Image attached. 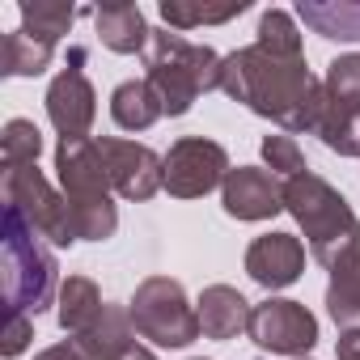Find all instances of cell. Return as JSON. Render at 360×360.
I'll return each mask as SVG.
<instances>
[{"label":"cell","instance_id":"obj_1","mask_svg":"<svg viewBox=\"0 0 360 360\" xmlns=\"http://www.w3.org/2000/svg\"><path fill=\"white\" fill-rule=\"evenodd\" d=\"M221 89L233 102H242L246 110L280 123V131H288V136L314 131L318 115H322V81L309 72L305 56L301 60L271 56L259 43L225 56Z\"/></svg>","mask_w":360,"mask_h":360},{"label":"cell","instance_id":"obj_2","mask_svg":"<svg viewBox=\"0 0 360 360\" xmlns=\"http://www.w3.org/2000/svg\"><path fill=\"white\" fill-rule=\"evenodd\" d=\"M284 212H292V221L301 225V233L309 242V255L326 271L339 267L343 259L360 255V217L314 169L284 183Z\"/></svg>","mask_w":360,"mask_h":360},{"label":"cell","instance_id":"obj_3","mask_svg":"<svg viewBox=\"0 0 360 360\" xmlns=\"http://www.w3.org/2000/svg\"><path fill=\"white\" fill-rule=\"evenodd\" d=\"M221 64L225 56H217L208 43H191L178 30H153L144 51V81L157 89L161 110L178 119L195 106L200 94L221 89Z\"/></svg>","mask_w":360,"mask_h":360},{"label":"cell","instance_id":"obj_4","mask_svg":"<svg viewBox=\"0 0 360 360\" xmlns=\"http://www.w3.org/2000/svg\"><path fill=\"white\" fill-rule=\"evenodd\" d=\"M60 288V267L51 246L22 221V212L5 208V238H0V292L9 314H43Z\"/></svg>","mask_w":360,"mask_h":360},{"label":"cell","instance_id":"obj_5","mask_svg":"<svg viewBox=\"0 0 360 360\" xmlns=\"http://www.w3.org/2000/svg\"><path fill=\"white\" fill-rule=\"evenodd\" d=\"M131 326L140 339L157 343V347H187L204 335L200 326V309L187 301V288L169 280V276H148L136 284L131 301H127Z\"/></svg>","mask_w":360,"mask_h":360},{"label":"cell","instance_id":"obj_6","mask_svg":"<svg viewBox=\"0 0 360 360\" xmlns=\"http://www.w3.org/2000/svg\"><path fill=\"white\" fill-rule=\"evenodd\" d=\"M5 208L22 212V221L51 246H72L77 238V221H72V204L64 191H56L47 183V174L39 165H22V169H5Z\"/></svg>","mask_w":360,"mask_h":360},{"label":"cell","instance_id":"obj_7","mask_svg":"<svg viewBox=\"0 0 360 360\" xmlns=\"http://www.w3.org/2000/svg\"><path fill=\"white\" fill-rule=\"evenodd\" d=\"M229 169L233 165H229L225 144H217L208 136H183L165 153V191L174 200H200V195L225 187Z\"/></svg>","mask_w":360,"mask_h":360},{"label":"cell","instance_id":"obj_8","mask_svg":"<svg viewBox=\"0 0 360 360\" xmlns=\"http://www.w3.org/2000/svg\"><path fill=\"white\" fill-rule=\"evenodd\" d=\"M246 335H250L263 352H276V356H292V360H301V356L314 352V343H318V318H314L301 301L267 297L263 305L250 309V326H246Z\"/></svg>","mask_w":360,"mask_h":360},{"label":"cell","instance_id":"obj_9","mask_svg":"<svg viewBox=\"0 0 360 360\" xmlns=\"http://www.w3.org/2000/svg\"><path fill=\"white\" fill-rule=\"evenodd\" d=\"M81 64H85V51L72 47L68 68L56 72V81L47 85V119L60 131V140H85L94 131V119H98V94H94Z\"/></svg>","mask_w":360,"mask_h":360},{"label":"cell","instance_id":"obj_10","mask_svg":"<svg viewBox=\"0 0 360 360\" xmlns=\"http://www.w3.org/2000/svg\"><path fill=\"white\" fill-rule=\"evenodd\" d=\"M98 148H102V161L110 174V187L123 200L144 204L157 191H165V157H157L148 144H136L123 136H98Z\"/></svg>","mask_w":360,"mask_h":360},{"label":"cell","instance_id":"obj_11","mask_svg":"<svg viewBox=\"0 0 360 360\" xmlns=\"http://www.w3.org/2000/svg\"><path fill=\"white\" fill-rule=\"evenodd\" d=\"M56 174H60V187L68 195L72 208H85V204H106L110 200V174H106V161H102V148L98 140H60L56 148Z\"/></svg>","mask_w":360,"mask_h":360},{"label":"cell","instance_id":"obj_12","mask_svg":"<svg viewBox=\"0 0 360 360\" xmlns=\"http://www.w3.org/2000/svg\"><path fill=\"white\" fill-rule=\"evenodd\" d=\"M221 204L233 221H271L276 212H284V183L271 169L238 165L221 187Z\"/></svg>","mask_w":360,"mask_h":360},{"label":"cell","instance_id":"obj_13","mask_svg":"<svg viewBox=\"0 0 360 360\" xmlns=\"http://www.w3.org/2000/svg\"><path fill=\"white\" fill-rule=\"evenodd\" d=\"M305 271V242L297 233H263L246 246V276L267 292L297 284Z\"/></svg>","mask_w":360,"mask_h":360},{"label":"cell","instance_id":"obj_14","mask_svg":"<svg viewBox=\"0 0 360 360\" xmlns=\"http://www.w3.org/2000/svg\"><path fill=\"white\" fill-rule=\"evenodd\" d=\"M94 26H98L102 47H110L115 56L148 51L153 30H148L140 5H131V0H110V5H98V9H94Z\"/></svg>","mask_w":360,"mask_h":360},{"label":"cell","instance_id":"obj_15","mask_svg":"<svg viewBox=\"0 0 360 360\" xmlns=\"http://www.w3.org/2000/svg\"><path fill=\"white\" fill-rule=\"evenodd\" d=\"M200 309V326H204V339H233L250 326V301L233 288V284H208L195 301Z\"/></svg>","mask_w":360,"mask_h":360},{"label":"cell","instance_id":"obj_16","mask_svg":"<svg viewBox=\"0 0 360 360\" xmlns=\"http://www.w3.org/2000/svg\"><path fill=\"white\" fill-rule=\"evenodd\" d=\"M102 309H106V301H102V288L89 280V276H68L64 284H60V297H56V318H60V326L77 339V335H85L98 318H102Z\"/></svg>","mask_w":360,"mask_h":360},{"label":"cell","instance_id":"obj_17","mask_svg":"<svg viewBox=\"0 0 360 360\" xmlns=\"http://www.w3.org/2000/svg\"><path fill=\"white\" fill-rule=\"evenodd\" d=\"M297 18L322 39L360 43V0H301Z\"/></svg>","mask_w":360,"mask_h":360},{"label":"cell","instance_id":"obj_18","mask_svg":"<svg viewBox=\"0 0 360 360\" xmlns=\"http://www.w3.org/2000/svg\"><path fill=\"white\" fill-rule=\"evenodd\" d=\"M72 343H77L89 360H115L123 347H131V343H136L131 314H127L123 305H106V309H102V318H98L85 335H77Z\"/></svg>","mask_w":360,"mask_h":360},{"label":"cell","instance_id":"obj_19","mask_svg":"<svg viewBox=\"0 0 360 360\" xmlns=\"http://www.w3.org/2000/svg\"><path fill=\"white\" fill-rule=\"evenodd\" d=\"M161 98L148 81H123L115 94H110V119L123 127V131H148L157 119H161Z\"/></svg>","mask_w":360,"mask_h":360},{"label":"cell","instance_id":"obj_20","mask_svg":"<svg viewBox=\"0 0 360 360\" xmlns=\"http://www.w3.org/2000/svg\"><path fill=\"white\" fill-rule=\"evenodd\" d=\"M326 314L335 318L339 330H360V255H352L339 267H330Z\"/></svg>","mask_w":360,"mask_h":360},{"label":"cell","instance_id":"obj_21","mask_svg":"<svg viewBox=\"0 0 360 360\" xmlns=\"http://www.w3.org/2000/svg\"><path fill=\"white\" fill-rule=\"evenodd\" d=\"M314 136L339 157H360V106H343L322 94V115H318Z\"/></svg>","mask_w":360,"mask_h":360},{"label":"cell","instance_id":"obj_22","mask_svg":"<svg viewBox=\"0 0 360 360\" xmlns=\"http://www.w3.org/2000/svg\"><path fill=\"white\" fill-rule=\"evenodd\" d=\"M22 30L30 34V39H39V43H60L68 30H72V22L85 13V9H77V5H60V0H22Z\"/></svg>","mask_w":360,"mask_h":360},{"label":"cell","instance_id":"obj_23","mask_svg":"<svg viewBox=\"0 0 360 360\" xmlns=\"http://www.w3.org/2000/svg\"><path fill=\"white\" fill-rule=\"evenodd\" d=\"M51 60H56V47L30 39L26 30H13L0 43V72L5 77H43L51 68Z\"/></svg>","mask_w":360,"mask_h":360},{"label":"cell","instance_id":"obj_24","mask_svg":"<svg viewBox=\"0 0 360 360\" xmlns=\"http://www.w3.org/2000/svg\"><path fill=\"white\" fill-rule=\"evenodd\" d=\"M246 0H233V5H187V0H161V22L165 30H195V26H225L238 13H246Z\"/></svg>","mask_w":360,"mask_h":360},{"label":"cell","instance_id":"obj_25","mask_svg":"<svg viewBox=\"0 0 360 360\" xmlns=\"http://www.w3.org/2000/svg\"><path fill=\"white\" fill-rule=\"evenodd\" d=\"M43 153V131L30 119H9L0 131V161L5 169H22V165H39Z\"/></svg>","mask_w":360,"mask_h":360},{"label":"cell","instance_id":"obj_26","mask_svg":"<svg viewBox=\"0 0 360 360\" xmlns=\"http://www.w3.org/2000/svg\"><path fill=\"white\" fill-rule=\"evenodd\" d=\"M259 47L271 51V56L301 60V30H297V18L284 13V9H267V13L259 18Z\"/></svg>","mask_w":360,"mask_h":360},{"label":"cell","instance_id":"obj_27","mask_svg":"<svg viewBox=\"0 0 360 360\" xmlns=\"http://www.w3.org/2000/svg\"><path fill=\"white\" fill-rule=\"evenodd\" d=\"M322 94H326L330 102L360 106V51H352V56H339V60H330V64H326Z\"/></svg>","mask_w":360,"mask_h":360},{"label":"cell","instance_id":"obj_28","mask_svg":"<svg viewBox=\"0 0 360 360\" xmlns=\"http://www.w3.org/2000/svg\"><path fill=\"white\" fill-rule=\"evenodd\" d=\"M263 161H267V169H271L276 178H284V183L309 169V165H305L301 144H297L288 131H280V136H267V140H263Z\"/></svg>","mask_w":360,"mask_h":360},{"label":"cell","instance_id":"obj_29","mask_svg":"<svg viewBox=\"0 0 360 360\" xmlns=\"http://www.w3.org/2000/svg\"><path fill=\"white\" fill-rule=\"evenodd\" d=\"M34 339V318L30 314H9V326H5V343H0V356L5 360H18Z\"/></svg>","mask_w":360,"mask_h":360},{"label":"cell","instance_id":"obj_30","mask_svg":"<svg viewBox=\"0 0 360 360\" xmlns=\"http://www.w3.org/2000/svg\"><path fill=\"white\" fill-rule=\"evenodd\" d=\"M34 360H89V356H85V352H81L72 339H64V343H51V347H43Z\"/></svg>","mask_w":360,"mask_h":360},{"label":"cell","instance_id":"obj_31","mask_svg":"<svg viewBox=\"0 0 360 360\" xmlns=\"http://www.w3.org/2000/svg\"><path fill=\"white\" fill-rule=\"evenodd\" d=\"M335 356H339V360H360V330H339Z\"/></svg>","mask_w":360,"mask_h":360},{"label":"cell","instance_id":"obj_32","mask_svg":"<svg viewBox=\"0 0 360 360\" xmlns=\"http://www.w3.org/2000/svg\"><path fill=\"white\" fill-rule=\"evenodd\" d=\"M115 360H157V356H153V352H148L144 343H131V347H123V352H119Z\"/></svg>","mask_w":360,"mask_h":360},{"label":"cell","instance_id":"obj_33","mask_svg":"<svg viewBox=\"0 0 360 360\" xmlns=\"http://www.w3.org/2000/svg\"><path fill=\"white\" fill-rule=\"evenodd\" d=\"M195 360H204V356H195Z\"/></svg>","mask_w":360,"mask_h":360},{"label":"cell","instance_id":"obj_34","mask_svg":"<svg viewBox=\"0 0 360 360\" xmlns=\"http://www.w3.org/2000/svg\"><path fill=\"white\" fill-rule=\"evenodd\" d=\"M301 360H305V356H301Z\"/></svg>","mask_w":360,"mask_h":360}]
</instances>
